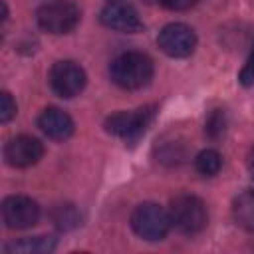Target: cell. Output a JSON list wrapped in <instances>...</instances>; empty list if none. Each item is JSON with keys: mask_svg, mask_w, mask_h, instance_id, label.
<instances>
[{"mask_svg": "<svg viewBox=\"0 0 254 254\" xmlns=\"http://www.w3.org/2000/svg\"><path fill=\"white\" fill-rule=\"evenodd\" d=\"M153 73H155V67L151 58L141 52H123L109 65L111 81L117 87L127 91L147 87L153 79Z\"/></svg>", "mask_w": 254, "mask_h": 254, "instance_id": "1", "label": "cell"}, {"mask_svg": "<svg viewBox=\"0 0 254 254\" xmlns=\"http://www.w3.org/2000/svg\"><path fill=\"white\" fill-rule=\"evenodd\" d=\"M169 216H171V224L183 232V234H198L206 222H208V212L204 202L194 196V194H179L171 200L169 206Z\"/></svg>", "mask_w": 254, "mask_h": 254, "instance_id": "2", "label": "cell"}, {"mask_svg": "<svg viewBox=\"0 0 254 254\" xmlns=\"http://www.w3.org/2000/svg\"><path fill=\"white\" fill-rule=\"evenodd\" d=\"M155 113H157L155 105H145L135 111H117L105 119L103 127L107 133L121 137L127 143H135L147 131V127L155 119Z\"/></svg>", "mask_w": 254, "mask_h": 254, "instance_id": "3", "label": "cell"}, {"mask_svg": "<svg viewBox=\"0 0 254 254\" xmlns=\"http://www.w3.org/2000/svg\"><path fill=\"white\" fill-rule=\"evenodd\" d=\"M171 216L169 210L155 202H143L139 204L131 214V228L135 234L147 242L163 240L171 230Z\"/></svg>", "mask_w": 254, "mask_h": 254, "instance_id": "4", "label": "cell"}, {"mask_svg": "<svg viewBox=\"0 0 254 254\" xmlns=\"http://www.w3.org/2000/svg\"><path fill=\"white\" fill-rule=\"evenodd\" d=\"M36 22L44 32L69 34L79 24V8L69 0H54L38 8Z\"/></svg>", "mask_w": 254, "mask_h": 254, "instance_id": "5", "label": "cell"}, {"mask_svg": "<svg viewBox=\"0 0 254 254\" xmlns=\"http://www.w3.org/2000/svg\"><path fill=\"white\" fill-rule=\"evenodd\" d=\"M87 81V75L83 71V67L71 60H62L56 62L50 69V85L54 89L56 95L60 97H75L83 91Z\"/></svg>", "mask_w": 254, "mask_h": 254, "instance_id": "6", "label": "cell"}, {"mask_svg": "<svg viewBox=\"0 0 254 254\" xmlns=\"http://www.w3.org/2000/svg\"><path fill=\"white\" fill-rule=\"evenodd\" d=\"M157 46L169 58H187L196 48V34L190 26L181 24V22H173V24H167L159 32Z\"/></svg>", "mask_w": 254, "mask_h": 254, "instance_id": "7", "label": "cell"}, {"mask_svg": "<svg viewBox=\"0 0 254 254\" xmlns=\"http://www.w3.org/2000/svg\"><path fill=\"white\" fill-rule=\"evenodd\" d=\"M40 204L24 194L6 196L2 202V220L10 230H24L38 222Z\"/></svg>", "mask_w": 254, "mask_h": 254, "instance_id": "8", "label": "cell"}, {"mask_svg": "<svg viewBox=\"0 0 254 254\" xmlns=\"http://www.w3.org/2000/svg\"><path fill=\"white\" fill-rule=\"evenodd\" d=\"M99 20L105 28H111L115 32H123V34H137L141 32L145 26L137 14V10L125 2H107V6L101 10Z\"/></svg>", "mask_w": 254, "mask_h": 254, "instance_id": "9", "label": "cell"}, {"mask_svg": "<svg viewBox=\"0 0 254 254\" xmlns=\"http://www.w3.org/2000/svg\"><path fill=\"white\" fill-rule=\"evenodd\" d=\"M44 155V145L30 135H18L14 139H10L4 147V159L8 165L18 167V169H26L36 165Z\"/></svg>", "mask_w": 254, "mask_h": 254, "instance_id": "10", "label": "cell"}, {"mask_svg": "<svg viewBox=\"0 0 254 254\" xmlns=\"http://www.w3.org/2000/svg\"><path fill=\"white\" fill-rule=\"evenodd\" d=\"M38 127L40 131L54 139V141H65L73 135V119L60 107H46L40 115H38Z\"/></svg>", "mask_w": 254, "mask_h": 254, "instance_id": "11", "label": "cell"}, {"mask_svg": "<svg viewBox=\"0 0 254 254\" xmlns=\"http://www.w3.org/2000/svg\"><path fill=\"white\" fill-rule=\"evenodd\" d=\"M232 214L240 228L254 232V189H248L234 198Z\"/></svg>", "mask_w": 254, "mask_h": 254, "instance_id": "12", "label": "cell"}, {"mask_svg": "<svg viewBox=\"0 0 254 254\" xmlns=\"http://www.w3.org/2000/svg\"><path fill=\"white\" fill-rule=\"evenodd\" d=\"M56 250V238L52 236H32V238H22L16 242H10L4 246V252H22V254H48Z\"/></svg>", "mask_w": 254, "mask_h": 254, "instance_id": "13", "label": "cell"}, {"mask_svg": "<svg viewBox=\"0 0 254 254\" xmlns=\"http://www.w3.org/2000/svg\"><path fill=\"white\" fill-rule=\"evenodd\" d=\"M50 216H52L54 226L60 228V230H73L75 226H79V220H81L77 208H75L73 204H69V202L56 204V206L52 208Z\"/></svg>", "mask_w": 254, "mask_h": 254, "instance_id": "14", "label": "cell"}, {"mask_svg": "<svg viewBox=\"0 0 254 254\" xmlns=\"http://www.w3.org/2000/svg\"><path fill=\"white\" fill-rule=\"evenodd\" d=\"M220 167H222V157L214 149H204L194 159V169L202 177H214L220 171Z\"/></svg>", "mask_w": 254, "mask_h": 254, "instance_id": "15", "label": "cell"}, {"mask_svg": "<svg viewBox=\"0 0 254 254\" xmlns=\"http://www.w3.org/2000/svg\"><path fill=\"white\" fill-rule=\"evenodd\" d=\"M224 127H226L224 111L214 109V111L208 115V119H206V133H208L212 139H216V137H220V135L224 133Z\"/></svg>", "mask_w": 254, "mask_h": 254, "instance_id": "16", "label": "cell"}, {"mask_svg": "<svg viewBox=\"0 0 254 254\" xmlns=\"http://www.w3.org/2000/svg\"><path fill=\"white\" fill-rule=\"evenodd\" d=\"M238 81L244 85V87H252L254 85V42L250 46V54L246 58V64L242 67V71L238 73Z\"/></svg>", "mask_w": 254, "mask_h": 254, "instance_id": "17", "label": "cell"}, {"mask_svg": "<svg viewBox=\"0 0 254 254\" xmlns=\"http://www.w3.org/2000/svg\"><path fill=\"white\" fill-rule=\"evenodd\" d=\"M16 115V101L8 91L0 93V123H8Z\"/></svg>", "mask_w": 254, "mask_h": 254, "instance_id": "18", "label": "cell"}, {"mask_svg": "<svg viewBox=\"0 0 254 254\" xmlns=\"http://www.w3.org/2000/svg\"><path fill=\"white\" fill-rule=\"evenodd\" d=\"M161 6H165L167 10H173V12H183V10H189L192 8L198 0H159Z\"/></svg>", "mask_w": 254, "mask_h": 254, "instance_id": "19", "label": "cell"}, {"mask_svg": "<svg viewBox=\"0 0 254 254\" xmlns=\"http://www.w3.org/2000/svg\"><path fill=\"white\" fill-rule=\"evenodd\" d=\"M246 165H248V171H250V175L254 177V149L248 153V159H246Z\"/></svg>", "mask_w": 254, "mask_h": 254, "instance_id": "20", "label": "cell"}, {"mask_svg": "<svg viewBox=\"0 0 254 254\" xmlns=\"http://www.w3.org/2000/svg\"><path fill=\"white\" fill-rule=\"evenodd\" d=\"M109 2H119V0H109Z\"/></svg>", "mask_w": 254, "mask_h": 254, "instance_id": "21", "label": "cell"}]
</instances>
